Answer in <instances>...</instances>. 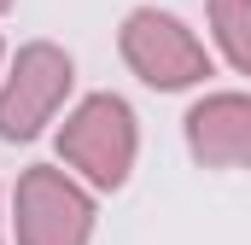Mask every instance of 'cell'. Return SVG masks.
I'll use <instances>...</instances> for the list:
<instances>
[{
	"label": "cell",
	"mask_w": 251,
	"mask_h": 245,
	"mask_svg": "<svg viewBox=\"0 0 251 245\" xmlns=\"http://www.w3.org/2000/svg\"><path fill=\"white\" fill-rule=\"evenodd\" d=\"M187 152L204 170H251V94H204L187 111Z\"/></svg>",
	"instance_id": "cell-5"
},
{
	"label": "cell",
	"mask_w": 251,
	"mask_h": 245,
	"mask_svg": "<svg viewBox=\"0 0 251 245\" xmlns=\"http://www.w3.org/2000/svg\"><path fill=\"white\" fill-rule=\"evenodd\" d=\"M70 88H76V59L64 47H53V41L18 47V59L0 82V140H35L59 117Z\"/></svg>",
	"instance_id": "cell-4"
},
{
	"label": "cell",
	"mask_w": 251,
	"mask_h": 245,
	"mask_svg": "<svg viewBox=\"0 0 251 245\" xmlns=\"http://www.w3.org/2000/svg\"><path fill=\"white\" fill-rule=\"evenodd\" d=\"M134 152H140V128L134 111L117 94H88L59 128V158L100 193H117L134 170Z\"/></svg>",
	"instance_id": "cell-1"
},
{
	"label": "cell",
	"mask_w": 251,
	"mask_h": 245,
	"mask_svg": "<svg viewBox=\"0 0 251 245\" xmlns=\"http://www.w3.org/2000/svg\"><path fill=\"white\" fill-rule=\"evenodd\" d=\"M210 29H216V47L228 53V64L251 76V0H210Z\"/></svg>",
	"instance_id": "cell-6"
},
{
	"label": "cell",
	"mask_w": 251,
	"mask_h": 245,
	"mask_svg": "<svg viewBox=\"0 0 251 245\" xmlns=\"http://www.w3.org/2000/svg\"><path fill=\"white\" fill-rule=\"evenodd\" d=\"M117 47H123V64L158 94H181V88H199L210 76L204 41L176 12H158V6H134L128 12L123 29H117Z\"/></svg>",
	"instance_id": "cell-2"
},
{
	"label": "cell",
	"mask_w": 251,
	"mask_h": 245,
	"mask_svg": "<svg viewBox=\"0 0 251 245\" xmlns=\"http://www.w3.org/2000/svg\"><path fill=\"white\" fill-rule=\"evenodd\" d=\"M18 245H88L94 240V193L59 164H29L12 193Z\"/></svg>",
	"instance_id": "cell-3"
},
{
	"label": "cell",
	"mask_w": 251,
	"mask_h": 245,
	"mask_svg": "<svg viewBox=\"0 0 251 245\" xmlns=\"http://www.w3.org/2000/svg\"><path fill=\"white\" fill-rule=\"evenodd\" d=\"M0 12H12V0H0Z\"/></svg>",
	"instance_id": "cell-7"
},
{
	"label": "cell",
	"mask_w": 251,
	"mask_h": 245,
	"mask_svg": "<svg viewBox=\"0 0 251 245\" xmlns=\"http://www.w3.org/2000/svg\"><path fill=\"white\" fill-rule=\"evenodd\" d=\"M0 59H6V41H0Z\"/></svg>",
	"instance_id": "cell-8"
}]
</instances>
